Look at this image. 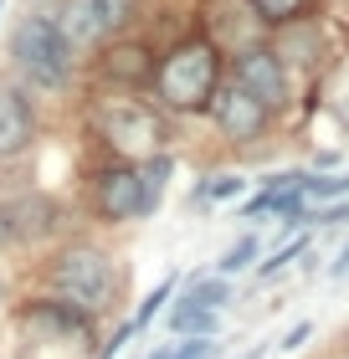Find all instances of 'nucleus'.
<instances>
[{
	"instance_id": "nucleus-8",
	"label": "nucleus",
	"mask_w": 349,
	"mask_h": 359,
	"mask_svg": "<svg viewBox=\"0 0 349 359\" xmlns=\"http://www.w3.org/2000/svg\"><path fill=\"white\" fill-rule=\"evenodd\" d=\"M211 118H216V128H221V139H231V144H257L262 134L272 128V113L257 103L246 88H237V83H221V93L211 97Z\"/></svg>"
},
{
	"instance_id": "nucleus-22",
	"label": "nucleus",
	"mask_w": 349,
	"mask_h": 359,
	"mask_svg": "<svg viewBox=\"0 0 349 359\" xmlns=\"http://www.w3.org/2000/svg\"><path fill=\"white\" fill-rule=\"evenodd\" d=\"M175 287H180V277H164V283H159L154 292H149V298L139 303V313H134V329H149V323H154V318L164 313V303L175 298Z\"/></svg>"
},
{
	"instance_id": "nucleus-12",
	"label": "nucleus",
	"mask_w": 349,
	"mask_h": 359,
	"mask_svg": "<svg viewBox=\"0 0 349 359\" xmlns=\"http://www.w3.org/2000/svg\"><path fill=\"white\" fill-rule=\"evenodd\" d=\"M37 144V108L21 88H0V165Z\"/></svg>"
},
{
	"instance_id": "nucleus-4",
	"label": "nucleus",
	"mask_w": 349,
	"mask_h": 359,
	"mask_svg": "<svg viewBox=\"0 0 349 359\" xmlns=\"http://www.w3.org/2000/svg\"><path fill=\"white\" fill-rule=\"evenodd\" d=\"M88 123H93V134L124 159H149V154L164 149V139H170L159 108L139 103V97H98Z\"/></svg>"
},
{
	"instance_id": "nucleus-20",
	"label": "nucleus",
	"mask_w": 349,
	"mask_h": 359,
	"mask_svg": "<svg viewBox=\"0 0 349 359\" xmlns=\"http://www.w3.org/2000/svg\"><path fill=\"white\" fill-rule=\"evenodd\" d=\"M298 257H308V231H298V236L288 241V247H277V252L268 257V262H257V283H272V277H277V272H288V267L298 262Z\"/></svg>"
},
{
	"instance_id": "nucleus-6",
	"label": "nucleus",
	"mask_w": 349,
	"mask_h": 359,
	"mask_svg": "<svg viewBox=\"0 0 349 359\" xmlns=\"http://www.w3.org/2000/svg\"><path fill=\"white\" fill-rule=\"evenodd\" d=\"M231 83L246 88L268 113H282L293 103V72L282 67V57L268 41H252V46H242V52L231 57Z\"/></svg>"
},
{
	"instance_id": "nucleus-16",
	"label": "nucleus",
	"mask_w": 349,
	"mask_h": 359,
	"mask_svg": "<svg viewBox=\"0 0 349 359\" xmlns=\"http://www.w3.org/2000/svg\"><path fill=\"white\" fill-rule=\"evenodd\" d=\"M242 195H246V175L221 170V175H206L201 185L190 190V210L195 205H226V201H242Z\"/></svg>"
},
{
	"instance_id": "nucleus-21",
	"label": "nucleus",
	"mask_w": 349,
	"mask_h": 359,
	"mask_svg": "<svg viewBox=\"0 0 349 359\" xmlns=\"http://www.w3.org/2000/svg\"><path fill=\"white\" fill-rule=\"evenodd\" d=\"M93 6H98V21H103V31H113V36H119L124 26H134V15H139L144 0H93Z\"/></svg>"
},
{
	"instance_id": "nucleus-17",
	"label": "nucleus",
	"mask_w": 349,
	"mask_h": 359,
	"mask_svg": "<svg viewBox=\"0 0 349 359\" xmlns=\"http://www.w3.org/2000/svg\"><path fill=\"white\" fill-rule=\"evenodd\" d=\"M170 329H175V339H216L221 313H211V308H190V303H175V308H170Z\"/></svg>"
},
{
	"instance_id": "nucleus-27",
	"label": "nucleus",
	"mask_w": 349,
	"mask_h": 359,
	"mask_svg": "<svg viewBox=\"0 0 349 359\" xmlns=\"http://www.w3.org/2000/svg\"><path fill=\"white\" fill-rule=\"evenodd\" d=\"M149 359H175V339H170V344H154V349H149Z\"/></svg>"
},
{
	"instance_id": "nucleus-26",
	"label": "nucleus",
	"mask_w": 349,
	"mask_h": 359,
	"mask_svg": "<svg viewBox=\"0 0 349 359\" xmlns=\"http://www.w3.org/2000/svg\"><path fill=\"white\" fill-rule=\"evenodd\" d=\"M329 277H334V283H344V277H349V241L339 247V257H334V262H329Z\"/></svg>"
},
{
	"instance_id": "nucleus-2",
	"label": "nucleus",
	"mask_w": 349,
	"mask_h": 359,
	"mask_svg": "<svg viewBox=\"0 0 349 359\" xmlns=\"http://www.w3.org/2000/svg\"><path fill=\"white\" fill-rule=\"evenodd\" d=\"M46 283H52V298L82 308L88 318L119 308V267H113V257L103 247H93V241H67V247L52 257V267H46Z\"/></svg>"
},
{
	"instance_id": "nucleus-29",
	"label": "nucleus",
	"mask_w": 349,
	"mask_h": 359,
	"mask_svg": "<svg viewBox=\"0 0 349 359\" xmlns=\"http://www.w3.org/2000/svg\"><path fill=\"white\" fill-rule=\"evenodd\" d=\"M0 15H6V0H0Z\"/></svg>"
},
{
	"instance_id": "nucleus-15",
	"label": "nucleus",
	"mask_w": 349,
	"mask_h": 359,
	"mask_svg": "<svg viewBox=\"0 0 349 359\" xmlns=\"http://www.w3.org/2000/svg\"><path fill=\"white\" fill-rule=\"evenodd\" d=\"M180 303L221 313V308L231 303V277H221V272H195V277H185V292H180Z\"/></svg>"
},
{
	"instance_id": "nucleus-10",
	"label": "nucleus",
	"mask_w": 349,
	"mask_h": 359,
	"mask_svg": "<svg viewBox=\"0 0 349 359\" xmlns=\"http://www.w3.org/2000/svg\"><path fill=\"white\" fill-rule=\"evenodd\" d=\"M324 36H329V21H324V15H303V21L277 26L268 46L282 57V67L293 72V67H319V62H329Z\"/></svg>"
},
{
	"instance_id": "nucleus-14",
	"label": "nucleus",
	"mask_w": 349,
	"mask_h": 359,
	"mask_svg": "<svg viewBox=\"0 0 349 359\" xmlns=\"http://www.w3.org/2000/svg\"><path fill=\"white\" fill-rule=\"evenodd\" d=\"M170 175H175V159L170 154H149L139 159V190H144V216H154V210L164 205V190H170Z\"/></svg>"
},
{
	"instance_id": "nucleus-11",
	"label": "nucleus",
	"mask_w": 349,
	"mask_h": 359,
	"mask_svg": "<svg viewBox=\"0 0 349 359\" xmlns=\"http://www.w3.org/2000/svg\"><path fill=\"white\" fill-rule=\"evenodd\" d=\"M154 46L139 41V36H124L98 52V77L113 88H149V77H154Z\"/></svg>"
},
{
	"instance_id": "nucleus-1",
	"label": "nucleus",
	"mask_w": 349,
	"mask_h": 359,
	"mask_svg": "<svg viewBox=\"0 0 349 359\" xmlns=\"http://www.w3.org/2000/svg\"><path fill=\"white\" fill-rule=\"evenodd\" d=\"M226 83V57L211 36H180L170 52H159L154 62V108L164 113H206L211 97Z\"/></svg>"
},
{
	"instance_id": "nucleus-30",
	"label": "nucleus",
	"mask_w": 349,
	"mask_h": 359,
	"mask_svg": "<svg viewBox=\"0 0 349 359\" xmlns=\"http://www.w3.org/2000/svg\"><path fill=\"white\" fill-rule=\"evenodd\" d=\"M257 354H262V349H257ZM257 354H246V359H257Z\"/></svg>"
},
{
	"instance_id": "nucleus-3",
	"label": "nucleus",
	"mask_w": 349,
	"mask_h": 359,
	"mask_svg": "<svg viewBox=\"0 0 349 359\" xmlns=\"http://www.w3.org/2000/svg\"><path fill=\"white\" fill-rule=\"evenodd\" d=\"M11 62H15V72H21L31 88H46V93H62L72 83V72H77V52L57 31L52 15H21V21H15Z\"/></svg>"
},
{
	"instance_id": "nucleus-5",
	"label": "nucleus",
	"mask_w": 349,
	"mask_h": 359,
	"mask_svg": "<svg viewBox=\"0 0 349 359\" xmlns=\"http://www.w3.org/2000/svg\"><path fill=\"white\" fill-rule=\"evenodd\" d=\"M62 226H67V210L46 190H15L0 201V247L11 252L46 247L52 236H62Z\"/></svg>"
},
{
	"instance_id": "nucleus-23",
	"label": "nucleus",
	"mask_w": 349,
	"mask_h": 359,
	"mask_svg": "<svg viewBox=\"0 0 349 359\" xmlns=\"http://www.w3.org/2000/svg\"><path fill=\"white\" fill-rule=\"evenodd\" d=\"M221 344L216 339H175V359H216Z\"/></svg>"
},
{
	"instance_id": "nucleus-18",
	"label": "nucleus",
	"mask_w": 349,
	"mask_h": 359,
	"mask_svg": "<svg viewBox=\"0 0 349 359\" xmlns=\"http://www.w3.org/2000/svg\"><path fill=\"white\" fill-rule=\"evenodd\" d=\"M246 11L257 15L262 26H288V21H303V15H313V0H246Z\"/></svg>"
},
{
	"instance_id": "nucleus-7",
	"label": "nucleus",
	"mask_w": 349,
	"mask_h": 359,
	"mask_svg": "<svg viewBox=\"0 0 349 359\" xmlns=\"http://www.w3.org/2000/svg\"><path fill=\"white\" fill-rule=\"evenodd\" d=\"M93 210L98 221L124 226V221H144V190H139V165L113 159L93 175Z\"/></svg>"
},
{
	"instance_id": "nucleus-9",
	"label": "nucleus",
	"mask_w": 349,
	"mask_h": 359,
	"mask_svg": "<svg viewBox=\"0 0 349 359\" xmlns=\"http://www.w3.org/2000/svg\"><path fill=\"white\" fill-rule=\"evenodd\" d=\"M21 329L31 334V339H41V344H62V339H82L93 329V318L82 313V308H72V303H62V298H31V303H21Z\"/></svg>"
},
{
	"instance_id": "nucleus-19",
	"label": "nucleus",
	"mask_w": 349,
	"mask_h": 359,
	"mask_svg": "<svg viewBox=\"0 0 349 359\" xmlns=\"http://www.w3.org/2000/svg\"><path fill=\"white\" fill-rule=\"evenodd\" d=\"M262 257V241H257V231H246V236H237L231 241V247L221 252V262H216V272L221 277H237V272H246Z\"/></svg>"
},
{
	"instance_id": "nucleus-28",
	"label": "nucleus",
	"mask_w": 349,
	"mask_h": 359,
	"mask_svg": "<svg viewBox=\"0 0 349 359\" xmlns=\"http://www.w3.org/2000/svg\"><path fill=\"white\" fill-rule=\"evenodd\" d=\"M0 298H6V277H0Z\"/></svg>"
},
{
	"instance_id": "nucleus-13",
	"label": "nucleus",
	"mask_w": 349,
	"mask_h": 359,
	"mask_svg": "<svg viewBox=\"0 0 349 359\" xmlns=\"http://www.w3.org/2000/svg\"><path fill=\"white\" fill-rule=\"evenodd\" d=\"M57 31L72 41V52H82V46H98V41L108 36L103 21H98V6H93V0H62V21H57Z\"/></svg>"
},
{
	"instance_id": "nucleus-25",
	"label": "nucleus",
	"mask_w": 349,
	"mask_h": 359,
	"mask_svg": "<svg viewBox=\"0 0 349 359\" xmlns=\"http://www.w3.org/2000/svg\"><path fill=\"white\" fill-rule=\"evenodd\" d=\"M308 334H313V323H293V329L282 334V344H277V349H288V354H293V349H303V344H308Z\"/></svg>"
},
{
	"instance_id": "nucleus-24",
	"label": "nucleus",
	"mask_w": 349,
	"mask_h": 359,
	"mask_svg": "<svg viewBox=\"0 0 349 359\" xmlns=\"http://www.w3.org/2000/svg\"><path fill=\"white\" fill-rule=\"evenodd\" d=\"M134 334H139V329H134V318H124L119 329H113V339H108L103 349H98V359H119V354L129 349V339H134Z\"/></svg>"
}]
</instances>
